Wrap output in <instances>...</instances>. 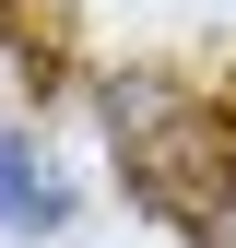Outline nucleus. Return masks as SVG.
I'll return each mask as SVG.
<instances>
[{
  "label": "nucleus",
  "instance_id": "obj_1",
  "mask_svg": "<svg viewBox=\"0 0 236 248\" xmlns=\"http://www.w3.org/2000/svg\"><path fill=\"white\" fill-rule=\"evenodd\" d=\"M106 130L130 142V189L154 213H177L201 236L236 213V118L165 95V83H106Z\"/></svg>",
  "mask_w": 236,
  "mask_h": 248
},
{
  "label": "nucleus",
  "instance_id": "obj_2",
  "mask_svg": "<svg viewBox=\"0 0 236 248\" xmlns=\"http://www.w3.org/2000/svg\"><path fill=\"white\" fill-rule=\"evenodd\" d=\"M59 225H71V177L24 130H0V236H59Z\"/></svg>",
  "mask_w": 236,
  "mask_h": 248
},
{
  "label": "nucleus",
  "instance_id": "obj_3",
  "mask_svg": "<svg viewBox=\"0 0 236 248\" xmlns=\"http://www.w3.org/2000/svg\"><path fill=\"white\" fill-rule=\"evenodd\" d=\"M213 248H236V213H224V225H213Z\"/></svg>",
  "mask_w": 236,
  "mask_h": 248
}]
</instances>
